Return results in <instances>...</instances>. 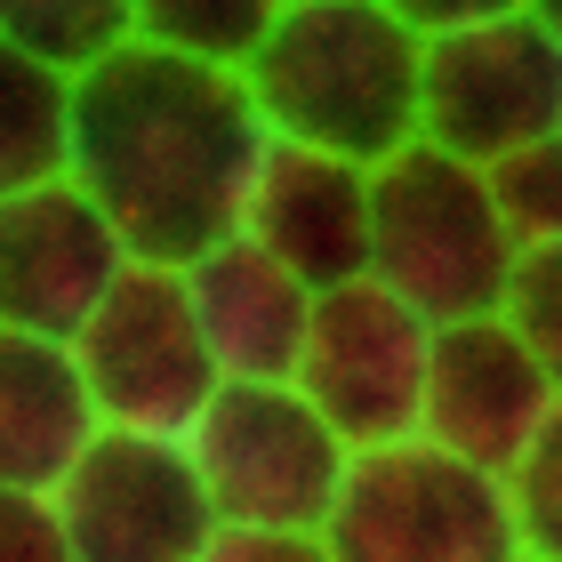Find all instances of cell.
Wrapping results in <instances>:
<instances>
[{"label":"cell","instance_id":"5","mask_svg":"<svg viewBox=\"0 0 562 562\" xmlns=\"http://www.w3.org/2000/svg\"><path fill=\"white\" fill-rule=\"evenodd\" d=\"M193 458L225 530H273V539H322L353 482L346 434L297 386H225L193 426Z\"/></svg>","mask_w":562,"mask_h":562},{"label":"cell","instance_id":"12","mask_svg":"<svg viewBox=\"0 0 562 562\" xmlns=\"http://www.w3.org/2000/svg\"><path fill=\"white\" fill-rule=\"evenodd\" d=\"M370 193L378 177L353 161H329V153L305 145H273L258 169V193H249L241 234L281 258L305 290H346V281H370Z\"/></svg>","mask_w":562,"mask_h":562},{"label":"cell","instance_id":"23","mask_svg":"<svg viewBox=\"0 0 562 562\" xmlns=\"http://www.w3.org/2000/svg\"><path fill=\"white\" fill-rule=\"evenodd\" d=\"M539 16L554 24V41H562V0H539Z\"/></svg>","mask_w":562,"mask_h":562},{"label":"cell","instance_id":"6","mask_svg":"<svg viewBox=\"0 0 562 562\" xmlns=\"http://www.w3.org/2000/svg\"><path fill=\"white\" fill-rule=\"evenodd\" d=\"M322 547L329 562H530L515 491L426 442L353 458Z\"/></svg>","mask_w":562,"mask_h":562},{"label":"cell","instance_id":"13","mask_svg":"<svg viewBox=\"0 0 562 562\" xmlns=\"http://www.w3.org/2000/svg\"><path fill=\"white\" fill-rule=\"evenodd\" d=\"M186 290H193L201 329H210V353H217L225 386H297L322 290H305V281L281 258H266L249 234L210 249L201 266H186Z\"/></svg>","mask_w":562,"mask_h":562},{"label":"cell","instance_id":"19","mask_svg":"<svg viewBox=\"0 0 562 562\" xmlns=\"http://www.w3.org/2000/svg\"><path fill=\"white\" fill-rule=\"evenodd\" d=\"M506 322L522 329V346L539 353L562 386V241L554 249H530L515 266V290H506Z\"/></svg>","mask_w":562,"mask_h":562},{"label":"cell","instance_id":"11","mask_svg":"<svg viewBox=\"0 0 562 562\" xmlns=\"http://www.w3.org/2000/svg\"><path fill=\"white\" fill-rule=\"evenodd\" d=\"M562 411V386L539 353L522 346V329L491 314V322H458L434 338V378H426V418L418 442L482 467L498 482L522 474V458L539 450V434Z\"/></svg>","mask_w":562,"mask_h":562},{"label":"cell","instance_id":"20","mask_svg":"<svg viewBox=\"0 0 562 562\" xmlns=\"http://www.w3.org/2000/svg\"><path fill=\"white\" fill-rule=\"evenodd\" d=\"M506 491H515L530 562H562V411H554V426L539 434V450L522 458V474L506 482Z\"/></svg>","mask_w":562,"mask_h":562},{"label":"cell","instance_id":"15","mask_svg":"<svg viewBox=\"0 0 562 562\" xmlns=\"http://www.w3.org/2000/svg\"><path fill=\"white\" fill-rule=\"evenodd\" d=\"M137 9L130 0H16L0 9V48L57 81H89L113 48H130Z\"/></svg>","mask_w":562,"mask_h":562},{"label":"cell","instance_id":"22","mask_svg":"<svg viewBox=\"0 0 562 562\" xmlns=\"http://www.w3.org/2000/svg\"><path fill=\"white\" fill-rule=\"evenodd\" d=\"M210 562H329L322 539H273V530H225Z\"/></svg>","mask_w":562,"mask_h":562},{"label":"cell","instance_id":"2","mask_svg":"<svg viewBox=\"0 0 562 562\" xmlns=\"http://www.w3.org/2000/svg\"><path fill=\"white\" fill-rule=\"evenodd\" d=\"M273 145L386 169L426 145V33L402 0H281L241 72Z\"/></svg>","mask_w":562,"mask_h":562},{"label":"cell","instance_id":"3","mask_svg":"<svg viewBox=\"0 0 562 562\" xmlns=\"http://www.w3.org/2000/svg\"><path fill=\"white\" fill-rule=\"evenodd\" d=\"M426 33V145L498 169L562 137V41L539 0H402Z\"/></svg>","mask_w":562,"mask_h":562},{"label":"cell","instance_id":"10","mask_svg":"<svg viewBox=\"0 0 562 562\" xmlns=\"http://www.w3.org/2000/svg\"><path fill=\"white\" fill-rule=\"evenodd\" d=\"M130 266V241L72 177L0 193V338L81 346Z\"/></svg>","mask_w":562,"mask_h":562},{"label":"cell","instance_id":"4","mask_svg":"<svg viewBox=\"0 0 562 562\" xmlns=\"http://www.w3.org/2000/svg\"><path fill=\"white\" fill-rule=\"evenodd\" d=\"M522 249L506 234L491 169H467L434 145H411L402 161L378 169L370 193V281L418 305L434 329L506 314Z\"/></svg>","mask_w":562,"mask_h":562},{"label":"cell","instance_id":"21","mask_svg":"<svg viewBox=\"0 0 562 562\" xmlns=\"http://www.w3.org/2000/svg\"><path fill=\"white\" fill-rule=\"evenodd\" d=\"M0 562H81L48 498H0Z\"/></svg>","mask_w":562,"mask_h":562},{"label":"cell","instance_id":"7","mask_svg":"<svg viewBox=\"0 0 562 562\" xmlns=\"http://www.w3.org/2000/svg\"><path fill=\"white\" fill-rule=\"evenodd\" d=\"M81 370L105 411V434H153V442H193L225 394V370L210 353V329L193 314L186 273L130 266V281L105 297V314L81 329Z\"/></svg>","mask_w":562,"mask_h":562},{"label":"cell","instance_id":"8","mask_svg":"<svg viewBox=\"0 0 562 562\" xmlns=\"http://www.w3.org/2000/svg\"><path fill=\"white\" fill-rule=\"evenodd\" d=\"M434 329L418 305H402L378 281H346L314 305V338L297 362V394L346 434L353 458L418 442L426 378H434Z\"/></svg>","mask_w":562,"mask_h":562},{"label":"cell","instance_id":"18","mask_svg":"<svg viewBox=\"0 0 562 562\" xmlns=\"http://www.w3.org/2000/svg\"><path fill=\"white\" fill-rule=\"evenodd\" d=\"M491 201H498V217H506V234H515L522 258L530 249H554L562 241V137L498 161L491 169Z\"/></svg>","mask_w":562,"mask_h":562},{"label":"cell","instance_id":"14","mask_svg":"<svg viewBox=\"0 0 562 562\" xmlns=\"http://www.w3.org/2000/svg\"><path fill=\"white\" fill-rule=\"evenodd\" d=\"M105 442V411L72 346L0 338V491L57 498L81 458Z\"/></svg>","mask_w":562,"mask_h":562},{"label":"cell","instance_id":"17","mask_svg":"<svg viewBox=\"0 0 562 562\" xmlns=\"http://www.w3.org/2000/svg\"><path fill=\"white\" fill-rule=\"evenodd\" d=\"M273 16H281V0H145L137 33L177 48V57H193V65L249 72L266 33H273Z\"/></svg>","mask_w":562,"mask_h":562},{"label":"cell","instance_id":"1","mask_svg":"<svg viewBox=\"0 0 562 562\" xmlns=\"http://www.w3.org/2000/svg\"><path fill=\"white\" fill-rule=\"evenodd\" d=\"M273 130L241 72L193 65L130 33L89 81H72V186L113 217L137 266L186 273L241 241Z\"/></svg>","mask_w":562,"mask_h":562},{"label":"cell","instance_id":"9","mask_svg":"<svg viewBox=\"0 0 562 562\" xmlns=\"http://www.w3.org/2000/svg\"><path fill=\"white\" fill-rule=\"evenodd\" d=\"M48 506L81 562H210V547L225 539L193 442H153V434H105Z\"/></svg>","mask_w":562,"mask_h":562},{"label":"cell","instance_id":"16","mask_svg":"<svg viewBox=\"0 0 562 562\" xmlns=\"http://www.w3.org/2000/svg\"><path fill=\"white\" fill-rule=\"evenodd\" d=\"M0 193H24V186H48V177H72V81L24 65L0 48Z\"/></svg>","mask_w":562,"mask_h":562}]
</instances>
